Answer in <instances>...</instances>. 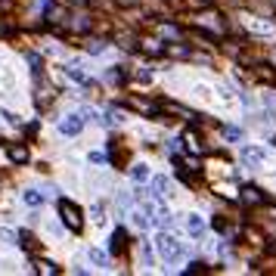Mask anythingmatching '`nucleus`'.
<instances>
[{
    "instance_id": "obj_1",
    "label": "nucleus",
    "mask_w": 276,
    "mask_h": 276,
    "mask_svg": "<svg viewBox=\"0 0 276 276\" xmlns=\"http://www.w3.org/2000/svg\"><path fill=\"white\" fill-rule=\"evenodd\" d=\"M159 255L168 261V264H177L180 258H183V245L174 239V236H168V233H162L159 236Z\"/></svg>"
},
{
    "instance_id": "obj_2",
    "label": "nucleus",
    "mask_w": 276,
    "mask_h": 276,
    "mask_svg": "<svg viewBox=\"0 0 276 276\" xmlns=\"http://www.w3.org/2000/svg\"><path fill=\"white\" fill-rule=\"evenodd\" d=\"M59 214H62V220H65V227L68 230H74V233H81V227H84V220H81V208H74L71 202H59Z\"/></svg>"
},
{
    "instance_id": "obj_3",
    "label": "nucleus",
    "mask_w": 276,
    "mask_h": 276,
    "mask_svg": "<svg viewBox=\"0 0 276 276\" xmlns=\"http://www.w3.org/2000/svg\"><path fill=\"white\" fill-rule=\"evenodd\" d=\"M81 128H84V118H81V115H65L62 121H59V131H62L65 137L81 134Z\"/></svg>"
},
{
    "instance_id": "obj_4",
    "label": "nucleus",
    "mask_w": 276,
    "mask_h": 276,
    "mask_svg": "<svg viewBox=\"0 0 276 276\" xmlns=\"http://www.w3.org/2000/svg\"><path fill=\"white\" fill-rule=\"evenodd\" d=\"M242 159H245L248 165H261V162H264V149H258V146H245Z\"/></svg>"
},
{
    "instance_id": "obj_5",
    "label": "nucleus",
    "mask_w": 276,
    "mask_h": 276,
    "mask_svg": "<svg viewBox=\"0 0 276 276\" xmlns=\"http://www.w3.org/2000/svg\"><path fill=\"white\" fill-rule=\"evenodd\" d=\"M242 202H248V205H261V202H264V195H261V189L245 186V189H242Z\"/></svg>"
},
{
    "instance_id": "obj_6",
    "label": "nucleus",
    "mask_w": 276,
    "mask_h": 276,
    "mask_svg": "<svg viewBox=\"0 0 276 276\" xmlns=\"http://www.w3.org/2000/svg\"><path fill=\"white\" fill-rule=\"evenodd\" d=\"M7 152H10V159H13L16 165H22V162H28V149H25V146H10Z\"/></svg>"
},
{
    "instance_id": "obj_7",
    "label": "nucleus",
    "mask_w": 276,
    "mask_h": 276,
    "mask_svg": "<svg viewBox=\"0 0 276 276\" xmlns=\"http://www.w3.org/2000/svg\"><path fill=\"white\" fill-rule=\"evenodd\" d=\"M186 227H189V233H192V236H199V233L205 230V223H202V217H199V214H189V217H186Z\"/></svg>"
},
{
    "instance_id": "obj_8",
    "label": "nucleus",
    "mask_w": 276,
    "mask_h": 276,
    "mask_svg": "<svg viewBox=\"0 0 276 276\" xmlns=\"http://www.w3.org/2000/svg\"><path fill=\"white\" fill-rule=\"evenodd\" d=\"M44 10H47V19H50V22H62V19H65V10H62V7L44 4Z\"/></svg>"
},
{
    "instance_id": "obj_9",
    "label": "nucleus",
    "mask_w": 276,
    "mask_h": 276,
    "mask_svg": "<svg viewBox=\"0 0 276 276\" xmlns=\"http://www.w3.org/2000/svg\"><path fill=\"white\" fill-rule=\"evenodd\" d=\"M22 199H25V205H31V208H37V205H41V202H44V195H41V192H37V189H25V195H22Z\"/></svg>"
},
{
    "instance_id": "obj_10",
    "label": "nucleus",
    "mask_w": 276,
    "mask_h": 276,
    "mask_svg": "<svg viewBox=\"0 0 276 276\" xmlns=\"http://www.w3.org/2000/svg\"><path fill=\"white\" fill-rule=\"evenodd\" d=\"M152 183H155V195H159V199H168V195H171L168 192V177H155Z\"/></svg>"
},
{
    "instance_id": "obj_11",
    "label": "nucleus",
    "mask_w": 276,
    "mask_h": 276,
    "mask_svg": "<svg viewBox=\"0 0 276 276\" xmlns=\"http://www.w3.org/2000/svg\"><path fill=\"white\" fill-rule=\"evenodd\" d=\"M37 273L53 276V273H59V267H56V264H50V261H37Z\"/></svg>"
},
{
    "instance_id": "obj_12",
    "label": "nucleus",
    "mask_w": 276,
    "mask_h": 276,
    "mask_svg": "<svg viewBox=\"0 0 276 276\" xmlns=\"http://www.w3.org/2000/svg\"><path fill=\"white\" fill-rule=\"evenodd\" d=\"M131 177H134L137 183H143V180L149 177V171H146V165H134V168H131Z\"/></svg>"
},
{
    "instance_id": "obj_13",
    "label": "nucleus",
    "mask_w": 276,
    "mask_h": 276,
    "mask_svg": "<svg viewBox=\"0 0 276 276\" xmlns=\"http://www.w3.org/2000/svg\"><path fill=\"white\" fill-rule=\"evenodd\" d=\"M25 59H28V65L34 68V74H41V65H44V62H41V56H37V53H28Z\"/></svg>"
},
{
    "instance_id": "obj_14",
    "label": "nucleus",
    "mask_w": 276,
    "mask_h": 276,
    "mask_svg": "<svg viewBox=\"0 0 276 276\" xmlns=\"http://www.w3.org/2000/svg\"><path fill=\"white\" fill-rule=\"evenodd\" d=\"M121 248H124V233L118 230V233L112 236V252H121Z\"/></svg>"
},
{
    "instance_id": "obj_15",
    "label": "nucleus",
    "mask_w": 276,
    "mask_h": 276,
    "mask_svg": "<svg viewBox=\"0 0 276 276\" xmlns=\"http://www.w3.org/2000/svg\"><path fill=\"white\" fill-rule=\"evenodd\" d=\"M71 28H74V31H87V28H90V19H87V16H78V19L71 22Z\"/></svg>"
},
{
    "instance_id": "obj_16",
    "label": "nucleus",
    "mask_w": 276,
    "mask_h": 276,
    "mask_svg": "<svg viewBox=\"0 0 276 276\" xmlns=\"http://www.w3.org/2000/svg\"><path fill=\"white\" fill-rule=\"evenodd\" d=\"M143 50L146 53H162L165 47H162V41H143Z\"/></svg>"
},
{
    "instance_id": "obj_17",
    "label": "nucleus",
    "mask_w": 276,
    "mask_h": 276,
    "mask_svg": "<svg viewBox=\"0 0 276 276\" xmlns=\"http://www.w3.org/2000/svg\"><path fill=\"white\" fill-rule=\"evenodd\" d=\"M106 50V41H87V53H103Z\"/></svg>"
},
{
    "instance_id": "obj_18",
    "label": "nucleus",
    "mask_w": 276,
    "mask_h": 276,
    "mask_svg": "<svg viewBox=\"0 0 276 276\" xmlns=\"http://www.w3.org/2000/svg\"><path fill=\"white\" fill-rule=\"evenodd\" d=\"M90 261H93V264H99V267H106V255H103L99 248H90Z\"/></svg>"
},
{
    "instance_id": "obj_19",
    "label": "nucleus",
    "mask_w": 276,
    "mask_h": 276,
    "mask_svg": "<svg viewBox=\"0 0 276 276\" xmlns=\"http://www.w3.org/2000/svg\"><path fill=\"white\" fill-rule=\"evenodd\" d=\"M68 74L74 78V81H87V78H84V71H81V65H68Z\"/></svg>"
},
{
    "instance_id": "obj_20",
    "label": "nucleus",
    "mask_w": 276,
    "mask_h": 276,
    "mask_svg": "<svg viewBox=\"0 0 276 276\" xmlns=\"http://www.w3.org/2000/svg\"><path fill=\"white\" fill-rule=\"evenodd\" d=\"M0 239H4V242H13L16 233H13V230H0Z\"/></svg>"
},
{
    "instance_id": "obj_21",
    "label": "nucleus",
    "mask_w": 276,
    "mask_h": 276,
    "mask_svg": "<svg viewBox=\"0 0 276 276\" xmlns=\"http://www.w3.org/2000/svg\"><path fill=\"white\" fill-rule=\"evenodd\" d=\"M186 270H189V273H195V270H205V264H202V261H195V264H189Z\"/></svg>"
},
{
    "instance_id": "obj_22",
    "label": "nucleus",
    "mask_w": 276,
    "mask_h": 276,
    "mask_svg": "<svg viewBox=\"0 0 276 276\" xmlns=\"http://www.w3.org/2000/svg\"><path fill=\"white\" fill-rule=\"evenodd\" d=\"M118 4H121V7H131V4H134V0H118Z\"/></svg>"
},
{
    "instance_id": "obj_23",
    "label": "nucleus",
    "mask_w": 276,
    "mask_h": 276,
    "mask_svg": "<svg viewBox=\"0 0 276 276\" xmlns=\"http://www.w3.org/2000/svg\"><path fill=\"white\" fill-rule=\"evenodd\" d=\"M78 4H84V0H78Z\"/></svg>"
}]
</instances>
